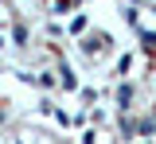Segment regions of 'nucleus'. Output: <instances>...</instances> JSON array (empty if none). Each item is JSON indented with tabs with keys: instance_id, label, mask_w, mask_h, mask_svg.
<instances>
[{
	"instance_id": "obj_1",
	"label": "nucleus",
	"mask_w": 156,
	"mask_h": 144,
	"mask_svg": "<svg viewBox=\"0 0 156 144\" xmlns=\"http://www.w3.org/2000/svg\"><path fill=\"white\" fill-rule=\"evenodd\" d=\"M105 47H109V35H105V31H94V35H86V43H82L86 55H101Z\"/></svg>"
},
{
	"instance_id": "obj_2",
	"label": "nucleus",
	"mask_w": 156,
	"mask_h": 144,
	"mask_svg": "<svg viewBox=\"0 0 156 144\" xmlns=\"http://www.w3.org/2000/svg\"><path fill=\"white\" fill-rule=\"evenodd\" d=\"M140 47H144V55H156V35L152 31H140Z\"/></svg>"
},
{
	"instance_id": "obj_3",
	"label": "nucleus",
	"mask_w": 156,
	"mask_h": 144,
	"mask_svg": "<svg viewBox=\"0 0 156 144\" xmlns=\"http://www.w3.org/2000/svg\"><path fill=\"white\" fill-rule=\"evenodd\" d=\"M129 101H133V86H121V90H117V105L129 109Z\"/></svg>"
},
{
	"instance_id": "obj_4",
	"label": "nucleus",
	"mask_w": 156,
	"mask_h": 144,
	"mask_svg": "<svg viewBox=\"0 0 156 144\" xmlns=\"http://www.w3.org/2000/svg\"><path fill=\"white\" fill-rule=\"evenodd\" d=\"M58 74H62V90H78V78L70 74V66H62Z\"/></svg>"
},
{
	"instance_id": "obj_5",
	"label": "nucleus",
	"mask_w": 156,
	"mask_h": 144,
	"mask_svg": "<svg viewBox=\"0 0 156 144\" xmlns=\"http://www.w3.org/2000/svg\"><path fill=\"white\" fill-rule=\"evenodd\" d=\"M12 39H16V43H27V27H23V23H16V31H12Z\"/></svg>"
},
{
	"instance_id": "obj_6",
	"label": "nucleus",
	"mask_w": 156,
	"mask_h": 144,
	"mask_svg": "<svg viewBox=\"0 0 156 144\" xmlns=\"http://www.w3.org/2000/svg\"><path fill=\"white\" fill-rule=\"evenodd\" d=\"M70 8V0H55V12H66Z\"/></svg>"
}]
</instances>
